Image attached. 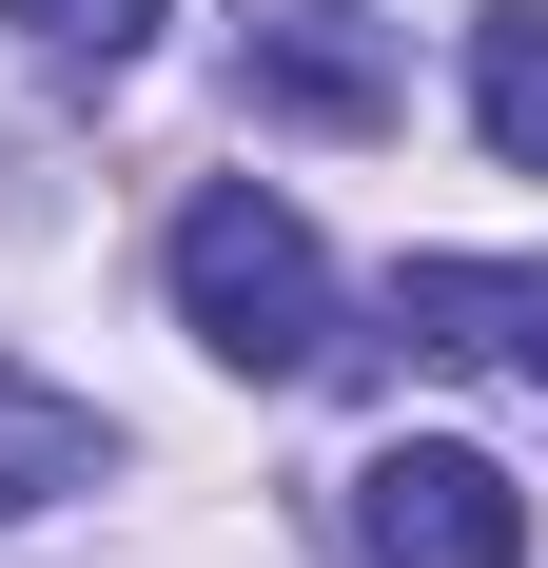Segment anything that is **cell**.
Wrapping results in <instances>:
<instances>
[{"instance_id": "6da1fadb", "label": "cell", "mask_w": 548, "mask_h": 568, "mask_svg": "<svg viewBox=\"0 0 548 568\" xmlns=\"http://www.w3.org/2000/svg\"><path fill=\"white\" fill-rule=\"evenodd\" d=\"M176 334L216 353V373H255V393H294L333 353V255L294 196H255V176H216L196 216H176Z\"/></svg>"}, {"instance_id": "7a4b0ae2", "label": "cell", "mask_w": 548, "mask_h": 568, "mask_svg": "<svg viewBox=\"0 0 548 568\" xmlns=\"http://www.w3.org/2000/svg\"><path fill=\"white\" fill-rule=\"evenodd\" d=\"M353 549L373 568H529V490L490 452H450V432H392L353 470Z\"/></svg>"}, {"instance_id": "3957f363", "label": "cell", "mask_w": 548, "mask_h": 568, "mask_svg": "<svg viewBox=\"0 0 548 568\" xmlns=\"http://www.w3.org/2000/svg\"><path fill=\"white\" fill-rule=\"evenodd\" d=\"M392 334L548 393V275H529V255H412V275H392Z\"/></svg>"}, {"instance_id": "277c9868", "label": "cell", "mask_w": 548, "mask_h": 568, "mask_svg": "<svg viewBox=\"0 0 548 568\" xmlns=\"http://www.w3.org/2000/svg\"><path fill=\"white\" fill-rule=\"evenodd\" d=\"M255 99H274V118H333V138H373V118H392L373 0H274V20H255Z\"/></svg>"}, {"instance_id": "5b68a950", "label": "cell", "mask_w": 548, "mask_h": 568, "mask_svg": "<svg viewBox=\"0 0 548 568\" xmlns=\"http://www.w3.org/2000/svg\"><path fill=\"white\" fill-rule=\"evenodd\" d=\"M99 470H118V432L0 353V529H20V510H59V490H99Z\"/></svg>"}, {"instance_id": "8992f818", "label": "cell", "mask_w": 548, "mask_h": 568, "mask_svg": "<svg viewBox=\"0 0 548 568\" xmlns=\"http://www.w3.org/2000/svg\"><path fill=\"white\" fill-rule=\"evenodd\" d=\"M470 138L509 176H548V0H490L470 20Z\"/></svg>"}, {"instance_id": "52a82bcc", "label": "cell", "mask_w": 548, "mask_h": 568, "mask_svg": "<svg viewBox=\"0 0 548 568\" xmlns=\"http://www.w3.org/2000/svg\"><path fill=\"white\" fill-rule=\"evenodd\" d=\"M0 20H20L40 59H99V79H118L138 40H158V0H0Z\"/></svg>"}]
</instances>
